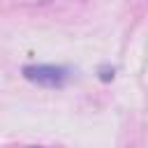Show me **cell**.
I'll return each instance as SVG.
<instances>
[{"mask_svg":"<svg viewBox=\"0 0 148 148\" xmlns=\"http://www.w3.org/2000/svg\"><path fill=\"white\" fill-rule=\"evenodd\" d=\"M25 76L42 86H62L67 79V72L60 67H51V65H37V67H28Z\"/></svg>","mask_w":148,"mask_h":148,"instance_id":"cell-1","label":"cell"}]
</instances>
